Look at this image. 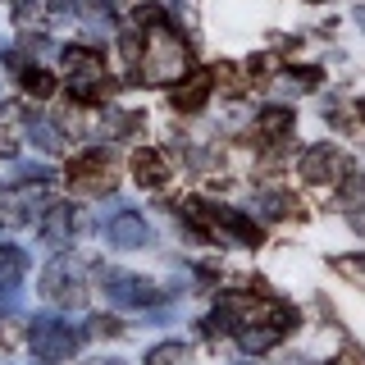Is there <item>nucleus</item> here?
I'll return each mask as SVG.
<instances>
[{
	"label": "nucleus",
	"mask_w": 365,
	"mask_h": 365,
	"mask_svg": "<svg viewBox=\"0 0 365 365\" xmlns=\"http://www.w3.org/2000/svg\"><path fill=\"white\" fill-rule=\"evenodd\" d=\"M28 338H32L37 361H46V365H64L78 347H83V334H78V329H68V324H55V319H37Z\"/></svg>",
	"instance_id": "nucleus-1"
},
{
	"label": "nucleus",
	"mask_w": 365,
	"mask_h": 365,
	"mask_svg": "<svg viewBox=\"0 0 365 365\" xmlns=\"http://www.w3.org/2000/svg\"><path fill=\"white\" fill-rule=\"evenodd\" d=\"M297 174H302V182H338L347 174V160H342L338 146H311L297 160Z\"/></svg>",
	"instance_id": "nucleus-2"
},
{
	"label": "nucleus",
	"mask_w": 365,
	"mask_h": 365,
	"mask_svg": "<svg viewBox=\"0 0 365 365\" xmlns=\"http://www.w3.org/2000/svg\"><path fill=\"white\" fill-rule=\"evenodd\" d=\"M41 292L51 297V302H60V306H78L87 297L83 274L73 269V260H55V265L41 274Z\"/></svg>",
	"instance_id": "nucleus-3"
},
{
	"label": "nucleus",
	"mask_w": 365,
	"mask_h": 365,
	"mask_svg": "<svg viewBox=\"0 0 365 365\" xmlns=\"http://www.w3.org/2000/svg\"><path fill=\"white\" fill-rule=\"evenodd\" d=\"M101 274H106V292L119 306H151V302H160V292L146 279H137V274H123V269H101Z\"/></svg>",
	"instance_id": "nucleus-4"
},
{
	"label": "nucleus",
	"mask_w": 365,
	"mask_h": 365,
	"mask_svg": "<svg viewBox=\"0 0 365 365\" xmlns=\"http://www.w3.org/2000/svg\"><path fill=\"white\" fill-rule=\"evenodd\" d=\"M210 87H215V73H187V78L174 87V110H182V114L205 110V101H210Z\"/></svg>",
	"instance_id": "nucleus-5"
},
{
	"label": "nucleus",
	"mask_w": 365,
	"mask_h": 365,
	"mask_svg": "<svg viewBox=\"0 0 365 365\" xmlns=\"http://www.w3.org/2000/svg\"><path fill=\"white\" fill-rule=\"evenodd\" d=\"M133 178H137V187L160 192V187L169 182V160L146 146V151H137V155H133Z\"/></svg>",
	"instance_id": "nucleus-6"
},
{
	"label": "nucleus",
	"mask_w": 365,
	"mask_h": 365,
	"mask_svg": "<svg viewBox=\"0 0 365 365\" xmlns=\"http://www.w3.org/2000/svg\"><path fill=\"white\" fill-rule=\"evenodd\" d=\"M106 237H110V247H142L146 242V220L137 210H123L106 224Z\"/></svg>",
	"instance_id": "nucleus-7"
},
{
	"label": "nucleus",
	"mask_w": 365,
	"mask_h": 365,
	"mask_svg": "<svg viewBox=\"0 0 365 365\" xmlns=\"http://www.w3.org/2000/svg\"><path fill=\"white\" fill-rule=\"evenodd\" d=\"M78 215H73V205H51V210H46V220H41V237L51 247H64V242H73V224Z\"/></svg>",
	"instance_id": "nucleus-8"
},
{
	"label": "nucleus",
	"mask_w": 365,
	"mask_h": 365,
	"mask_svg": "<svg viewBox=\"0 0 365 365\" xmlns=\"http://www.w3.org/2000/svg\"><path fill=\"white\" fill-rule=\"evenodd\" d=\"M64 68L73 73V83H91V78L106 73L101 51H87V46H68V51H64Z\"/></svg>",
	"instance_id": "nucleus-9"
},
{
	"label": "nucleus",
	"mask_w": 365,
	"mask_h": 365,
	"mask_svg": "<svg viewBox=\"0 0 365 365\" xmlns=\"http://www.w3.org/2000/svg\"><path fill=\"white\" fill-rule=\"evenodd\" d=\"M220 228H224V233H233L237 242H242V247H251V251H256L260 242H265V228H260L256 220H247L242 210H220Z\"/></svg>",
	"instance_id": "nucleus-10"
},
{
	"label": "nucleus",
	"mask_w": 365,
	"mask_h": 365,
	"mask_svg": "<svg viewBox=\"0 0 365 365\" xmlns=\"http://www.w3.org/2000/svg\"><path fill=\"white\" fill-rule=\"evenodd\" d=\"M292 119H297V114L288 106H265V110L256 114V133L269 137V142H279L283 133H292Z\"/></svg>",
	"instance_id": "nucleus-11"
},
{
	"label": "nucleus",
	"mask_w": 365,
	"mask_h": 365,
	"mask_svg": "<svg viewBox=\"0 0 365 365\" xmlns=\"http://www.w3.org/2000/svg\"><path fill=\"white\" fill-rule=\"evenodd\" d=\"M23 274H28V256L19 247H0V288H14Z\"/></svg>",
	"instance_id": "nucleus-12"
},
{
	"label": "nucleus",
	"mask_w": 365,
	"mask_h": 365,
	"mask_svg": "<svg viewBox=\"0 0 365 365\" xmlns=\"http://www.w3.org/2000/svg\"><path fill=\"white\" fill-rule=\"evenodd\" d=\"M192 351L182 347V342H160V347L146 351V365H187Z\"/></svg>",
	"instance_id": "nucleus-13"
},
{
	"label": "nucleus",
	"mask_w": 365,
	"mask_h": 365,
	"mask_svg": "<svg viewBox=\"0 0 365 365\" xmlns=\"http://www.w3.org/2000/svg\"><path fill=\"white\" fill-rule=\"evenodd\" d=\"M23 91H28V96H37V101H46V96H55V78L46 73V68H23Z\"/></svg>",
	"instance_id": "nucleus-14"
},
{
	"label": "nucleus",
	"mask_w": 365,
	"mask_h": 365,
	"mask_svg": "<svg viewBox=\"0 0 365 365\" xmlns=\"http://www.w3.org/2000/svg\"><path fill=\"white\" fill-rule=\"evenodd\" d=\"M279 338H283V334H279V329H269V324H260L256 334H237V342H242L247 351H269Z\"/></svg>",
	"instance_id": "nucleus-15"
},
{
	"label": "nucleus",
	"mask_w": 365,
	"mask_h": 365,
	"mask_svg": "<svg viewBox=\"0 0 365 365\" xmlns=\"http://www.w3.org/2000/svg\"><path fill=\"white\" fill-rule=\"evenodd\" d=\"M133 19H137V28H165V23H169V14L160 5H137Z\"/></svg>",
	"instance_id": "nucleus-16"
},
{
	"label": "nucleus",
	"mask_w": 365,
	"mask_h": 365,
	"mask_svg": "<svg viewBox=\"0 0 365 365\" xmlns=\"http://www.w3.org/2000/svg\"><path fill=\"white\" fill-rule=\"evenodd\" d=\"M91 334H96V338H119L123 324L114 315H91Z\"/></svg>",
	"instance_id": "nucleus-17"
},
{
	"label": "nucleus",
	"mask_w": 365,
	"mask_h": 365,
	"mask_svg": "<svg viewBox=\"0 0 365 365\" xmlns=\"http://www.w3.org/2000/svg\"><path fill=\"white\" fill-rule=\"evenodd\" d=\"M334 265H338V274H347L351 283H365V260H347V256H342V260H334Z\"/></svg>",
	"instance_id": "nucleus-18"
},
{
	"label": "nucleus",
	"mask_w": 365,
	"mask_h": 365,
	"mask_svg": "<svg viewBox=\"0 0 365 365\" xmlns=\"http://www.w3.org/2000/svg\"><path fill=\"white\" fill-rule=\"evenodd\" d=\"M292 73H297V87H315L319 83V68L315 64H302V68H292Z\"/></svg>",
	"instance_id": "nucleus-19"
},
{
	"label": "nucleus",
	"mask_w": 365,
	"mask_h": 365,
	"mask_svg": "<svg viewBox=\"0 0 365 365\" xmlns=\"http://www.w3.org/2000/svg\"><path fill=\"white\" fill-rule=\"evenodd\" d=\"M119 51L128 55V60H137V55H142V37H137V32H123V41H119Z\"/></svg>",
	"instance_id": "nucleus-20"
},
{
	"label": "nucleus",
	"mask_w": 365,
	"mask_h": 365,
	"mask_svg": "<svg viewBox=\"0 0 365 365\" xmlns=\"http://www.w3.org/2000/svg\"><path fill=\"white\" fill-rule=\"evenodd\" d=\"M329 365H365V351H361V347H347L342 356H334Z\"/></svg>",
	"instance_id": "nucleus-21"
},
{
	"label": "nucleus",
	"mask_w": 365,
	"mask_h": 365,
	"mask_svg": "<svg viewBox=\"0 0 365 365\" xmlns=\"http://www.w3.org/2000/svg\"><path fill=\"white\" fill-rule=\"evenodd\" d=\"M19 151H14V142H9V137H0V160H14Z\"/></svg>",
	"instance_id": "nucleus-22"
},
{
	"label": "nucleus",
	"mask_w": 365,
	"mask_h": 365,
	"mask_svg": "<svg viewBox=\"0 0 365 365\" xmlns=\"http://www.w3.org/2000/svg\"><path fill=\"white\" fill-rule=\"evenodd\" d=\"M91 365H123V361H91Z\"/></svg>",
	"instance_id": "nucleus-23"
}]
</instances>
